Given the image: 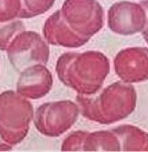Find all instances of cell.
<instances>
[{
    "mask_svg": "<svg viewBox=\"0 0 148 152\" xmlns=\"http://www.w3.org/2000/svg\"><path fill=\"white\" fill-rule=\"evenodd\" d=\"M31 104L14 91L0 95V136L9 144L22 141L32 119Z\"/></svg>",
    "mask_w": 148,
    "mask_h": 152,
    "instance_id": "obj_1",
    "label": "cell"
},
{
    "mask_svg": "<svg viewBox=\"0 0 148 152\" xmlns=\"http://www.w3.org/2000/svg\"><path fill=\"white\" fill-rule=\"evenodd\" d=\"M61 14L74 31L89 39L104 26V10L96 0H65Z\"/></svg>",
    "mask_w": 148,
    "mask_h": 152,
    "instance_id": "obj_2",
    "label": "cell"
},
{
    "mask_svg": "<svg viewBox=\"0 0 148 152\" xmlns=\"http://www.w3.org/2000/svg\"><path fill=\"white\" fill-rule=\"evenodd\" d=\"M9 60L17 71L30 64H46L49 48L44 39L34 31H22L11 41L7 48Z\"/></svg>",
    "mask_w": 148,
    "mask_h": 152,
    "instance_id": "obj_3",
    "label": "cell"
},
{
    "mask_svg": "<svg viewBox=\"0 0 148 152\" xmlns=\"http://www.w3.org/2000/svg\"><path fill=\"white\" fill-rule=\"evenodd\" d=\"M146 24V12L141 4L128 1L115 3L108 11V27L124 36L142 31Z\"/></svg>",
    "mask_w": 148,
    "mask_h": 152,
    "instance_id": "obj_4",
    "label": "cell"
},
{
    "mask_svg": "<svg viewBox=\"0 0 148 152\" xmlns=\"http://www.w3.org/2000/svg\"><path fill=\"white\" fill-rule=\"evenodd\" d=\"M51 85L52 78L48 70L36 64L23 71L17 83V91L22 96L36 99L45 96Z\"/></svg>",
    "mask_w": 148,
    "mask_h": 152,
    "instance_id": "obj_5",
    "label": "cell"
},
{
    "mask_svg": "<svg viewBox=\"0 0 148 152\" xmlns=\"http://www.w3.org/2000/svg\"><path fill=\"white\" fill-rule=\"evenodd\" d=\"M43 34L50 44L64 47H80L89 40L68 27L61 11L55 12L46 20Z\"/></svg>",
    "mask_w": 148,
    "mask_h": 152,
    "instance_id": "obj_6",
    "label": "cell"
},
{
    "mask_svg": "<svg viewBox=\"0 0 148 152\" xmlns=\"http://www.w3.org/2000/svg\"><path fill=\"white\" fill-rule=\"evenodd\" d=\"M55 0H21L22 12L20 18H30L47 12Z\"/></svg>",
    "mask_w": 148,
    "mask_h": 152,
    "instance_id": "obj_7",
    "label": "cell"
},
{
    "mask_svg": "<svg viewBox=\"0 0 148 152\" xmlns=\"http://www.w3.org/2000/svg\"><path fill=\"white\" fill-rule=\"evenodd\" d=\"M24 29L25 26L21 21L0 23V50L7 49L13 39Z\"/></svg>",
    "mask_w": 148,
    "mask_h": 152,
    "instance_id": "obj_8",
    "label": "cell"
},
{
    "mask_svg": "<svg viewBox=\"0 0 148 152\" xmlns=\"http://www.w3.org/2000/svg\"><path fill=\"white\" fill-rule=\"evenodd\" d=\"M21 0H0V23L14 21L21 15Z\"/></svg>",
    "mask_w": 148,
    "mask_h": 152,
    "instance_id": "obj_9",
    "label": "cell"
},
{
    "mask_svg": "<svg viewBox=\"0 0 148 152\" xmlns=\"http://www.w3.org/2000/svg\"><path fill=\"white\" fill-rule=\"evenodd\" d=\"M140 4L142 5V7L144 8V10L146 12V24H145L144 29L142 31V33H143L144 39L148 43V0H144V1H142Z\"/></svg>",
    "mask_w": 148,
    "mask_h": 152,
    "instance_id": "obj_10",
    "label": "cell"
},
{
    "mask_svg": "<svg viewBox=\"0 0 148 152\" xmlns=\"http://www.w3.org/2000/svg\"><path fill=\"white\" fill-rule=\"evenodd\" d=\"M4 140L1 138L0 136V150H7V149H10L12 147L10 144H7V142H4L3 141Z\"/></svg>",
    "mask_w": 148,
    "mask_h": 152,
    "instance_id": "obj_11",
    "label": "cell"
}]
</instances>
